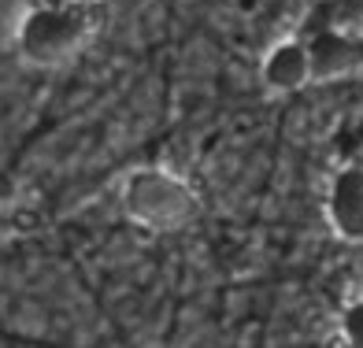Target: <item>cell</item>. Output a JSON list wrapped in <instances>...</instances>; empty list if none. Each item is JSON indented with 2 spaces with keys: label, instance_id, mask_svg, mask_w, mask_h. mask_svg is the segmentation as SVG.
<instances>
[{
  "label": "cell",
  "instance_id": "7a4b0ae2",
  "mask_svg": "<svg viewBox=\"0 0 363 348\" xmlns=\"http://www.w3.org/2000/svg\"><path fill=\"white\" fill-rule=\"evenodd\" d=\"M196 208H201V201H196L193 186L182 174L141 167V171H130L123 181L126 219L145 230H182L196 219Z\"/></svg>",
  "mask_w": 363,
  "mask_h": 348
},
{
  "label": "cell",
  "instance_id": "3957f363",
  "mask_svg": "<svg viewBox=\"0 0 363 348\" xmlns=\"http://www.w3.org/2000/svg\"><path fill=\"white\" fill-rule=\"evenodd\" d=\"M326 223L341 241H363V167L349 163L330 181L326 193Z\"/></svg>",
  "mask_w": 363,
  "mask_h": 348
},
{
  "label": "cell",
  "instance_id": "277c9868",
  "mask_svg": "<svg viewBox=\"0 0 363 348\" xmlns=\"http://www.w3.org/2000/svg\"><path fill=\"white\" fill-rule=\"evenodd\" d=\"M259 82L271 93H296L311 82V60H308V41L301 38H282L267 48L259 63Z\"/></svg>",
  "mask_w": 363,
  "mask_h": 348
},
{
  "label": "cell",
  "instance_id": "5b68a950",
  "mask_svg": "<svg viewBox=\"0 0 363 348\" xmlns=\"http://www.w3.org/2000/svg\"><path fill=\"white\" fill-rule=\"evenodd\" d=\"M308 60H311V82H334L359 67V48L334 30H323L308 41Z\"/></svg>",
  "mask_w": 363,
  "mask_h": 348
},
{
  "label": "cell",
  "instance_id": "6da1fadb",
  "mask_svg": "<svg viewBox=\"0 0 363 348\" xmlns=\"http://www.w3.org/2000/svg\"><path fill=\"white\" fill-rule=\"evenodd\" d=\"M96 19L86 0H45L23 11L15 26V48L34 67H60L93 38Z\"/></svg>",
  "mask_w": 363,
  "mask_h": 348
},
{
  "label": "cell",
  "instance_id": "52a82bcc",
  "mask_svg": "<svg viewBox=\"0 0 363 348\" xmlns=\"http://www.w3.org/2000/svg\"><path fill=\"white\" fill-rule=\"evenodd\" d=\"M359 301H363V286H359Z\"/></svg>",
  "mask_w": 363,
  "mask_h": 348
},
{
  "label": "cell",
  "instance_id": "8992f818",
  "mask_svg": "<svg viewBox=\"0 0 363 348\" xmlns=\"http://www.w3.org/2000/svg\"><path fill=\"white\" fill-rule=\"evenodd\" d=\"M341 341L345 348H363V301H352L341 311Z\"/></svg>",
  "mask_w": 363,
  "mask_h": 348
}]
</instances>
